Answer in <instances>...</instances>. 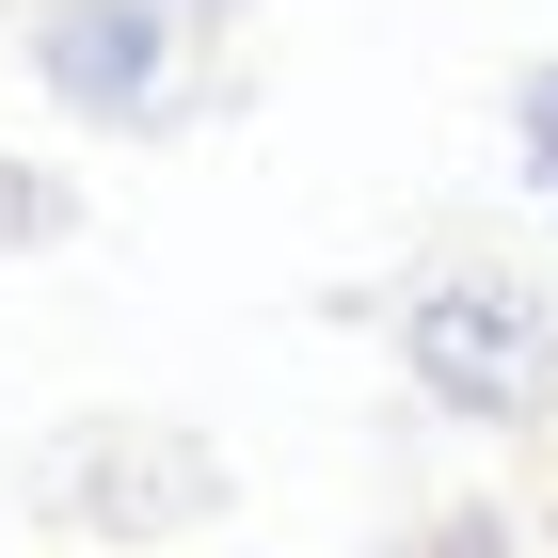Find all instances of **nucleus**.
I'll list each match as a JSON object with an SVG mask.
<instances>
[{"instance_id": "nucleus-1", "label": "nucleus", "mask_w": 558, "mask_h": 558, "mask_svg": "<svg viewBox=\"0 0 558 558\" xmlns=\"http://www.w3.org/2000/svg\"><path fill=\"white\" fill-rule=\"evenodd\" d=\"M399 367H415L447 415H543L558 319L511 288V271H447V288H415V319H399Z\"/></svg>"}, {"instance_id": "nucleus-2", "label": "nucleus", "mask_w": 558, "mask_h": 558, "mask_svg": "<svg viewBox=\"0 0 558 558\" xmlns=\"http://www.w3.org/2000/svg\"><path fill=\"white\" fill-rule=\"evenodd\" d=\"M33 64H48V96L81 129H144L175 96V0H48Z\"/></svg>"}, {"instance_id": "nucleus-3", "label": "nucleus", "mask_w": 558, "mask_h": 558, "mask_svg": "<svg viewBox=\"0 0 558 558\" xmlns=\"http://www.w3.org/2000/svg\"><path fill=\"white\" fill-rule=\"evenodd\" d=\"M511 129H526V160H543V192H558V64H526V96H511Z\"/></svg>"}]
</instances>
